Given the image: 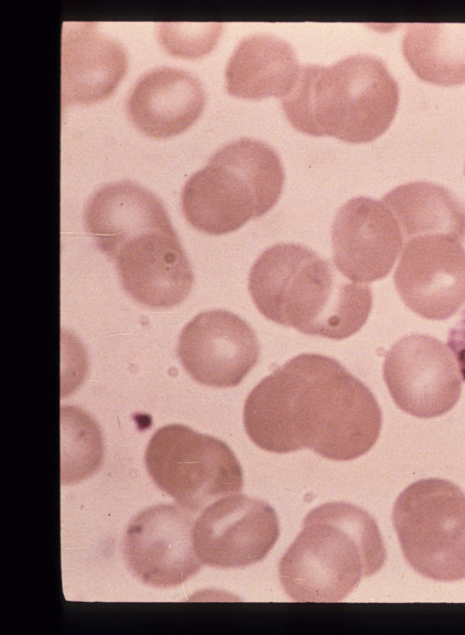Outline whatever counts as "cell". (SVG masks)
Here are the masks:
<instances>
[{"instance_id": "cell-1", "label": "cell", "mask_w": 465, "mask_h": 635, "mask_svg": "<svg viewBox=\"0 0 465 635\" xmlns=\"http://www.w3.org/2000/svg\"><path fill=\"white\" fill-rule=\"evenodd\" d=\"M244 424L262 450L289 453L307 448L325 459L349 461L375 445L382 416L370 389L339 362L305 353L249 392Z\"/></svg>"}, {"instance_id": "cell-2", "label": "cell", "mask_w": 465, "mask_h": 635, "mask_svg": "<svg viewBox=\"0 0 465 635\" xmlns=\"http://www.w3.org/2000/svg\"><path fill=\"white\" fill-rule=\"evenodd\" d=\"M248 290L266 319L336 341L357 333L372 306L369 286L352 282L313 250L291 243L275 244L258 257Z\"/></svg>"}, {"instance_id": "cell-3", "label": "cell", "mask_w": 465, "mask_h": 635, "mask_svg": "<svg viewBox=\"0 0 465 635\" xmlns=\"http://www.w3.org/2000/svg\"><path fill=\"white\" fill-rule=\"evenodd\" d=\"M385 560L376 520L358 506L331 502L306 515L279 562V579L294 601L339 602Z\"/></svg>"}, {"instance_id": "cell-4", "label": "cell", "mask_w": 465, "mask_h": 635, "mask_svg": "<svg viewBox=\"0 0 465 635\" xmlns=\"http://www.w3.org/2000/svg\"><path fill=\"white\" fill-rule=\"evenodd\" d=\"M399 87L386 64L355 54L337 63L303 65L292 90L282 98L290 123L311 136L350 143L369 142L390 127Z\"/></svg>"}, {"instance_id": "cell-5", "label": "cell", "mask_w": 465, "mask_h": 635, "mask_svg": "<svg viewBox=\"0 0 465 635\" xmlns=\"http://www.w3.org/2000/svg\"><path fill=\"white\" fill-rule=\"evenodd\" d=\"M284 172L267 143L241 138L220 147L185 183L181 204L188 224L209 235L234 232L278 202Z\"/></svg>"}, {"instance_id": "cell-6", "label": "cell", "mask_w": 465, "mask_h": 635, "mask_svg": "<svg viewBox=\"0 0 465 635\" xmlns=\"http://www.w3.org/2000/svg\"><path fill=\"white\" fill-rule=\"evenodd\" d=\"M392 523L407 562L434 581L465 579V494L441 478L409 485L397 498Z\"/></svg>"}, {"instance_id": "cell-7", "label": "cell", "mask_w": 465, "mask_h": 635, "mask_svg": "<svg viewBox=\"0 0 465 635\" xmlns=\"http://www.w3.org/2000/svg\"><path fill=\"white\" fill-rule=\"evenodd\" d=\"M144 460L155 485L194 514L242 488V470L230 448L184 424L156 430Z\"/></svg>"}, {"instance_id": "cell-8", "label": "cell", "mask_w": 465, "mask_h": 635, "mask_svg": "<svg viewBox=\"0 0 465 635\" xmlns=\"http://www.w3.org/2000/svg\"><path fill=\"white\" fill-rule=\"evenodd\" d=\"M383 379L396 406L423 419L448 412L462 391L451 353L426 334L403 336L391 346L383 362Z\"/></svg>"}, {"instance_id": "cell-9", "label": "cell", "mask_w": 465, "mask_h": 635, "mask_svg": "<svg viewBox=\"0 0 465 635\" xmlns=\"http://www.w3.org/2000/svg\"><path fill=\"white\" fill-rule=\"evenodd\" d=\"M193 514L177 505L160 504L132 519L125 535L123 555L140 581L169 589L199 571L202 561L194 547Z\"/></svg>"}, {"instance_id": "cell-10", "label": "cell", "mask_w": 465, "mask_h": 635, "mask_svg": "<svg viewBox=\"0 0 465 635\" xmlns=\"http://www.w3.org/2000/svg\"><path fill=\"white\" fill-rule=\"evenodd\" d=\"M280 535L274 509L245 495H233L207 506L193 528L198 559L218 569H238L260 562Z\"/></svg>"}, {"instance_id": "cell-11", "label": "cell", "mask_w": 465, "mask_h": 635, "mask_svg": "<svg viewBox=\"0 0 465 635\" xmlns=\"http://www.w3.org/2000/svg\"><path fill=\"white\" fill-rule=\"evenodd\" d=\"M403 303L428 320H446L465 304V249L448 235L407 239L393 275Z\"/></svg>"}, {"instance_id": "cell-12", "label": "cell", "mask_w": 465, "mask_h": 635, "mask_svg": "<svg viewBox=\"0 0 465 635\" xmlns=\"http://www.w3.org/2000/svg\"><path fill=\"white\" fill-rule=\"evenodd\" d=\"M177 356L197 383L217 388L235 387L256 366L260 345L252 327L226 310L197 314L182 330Z\"/></svg>"}, {"instance_id": "cell-13", "label": "cell", "mask_w": 465, "mask_h": 635, "mask_svg": "<svg viewBox=\"0 0 465 635\" xmlns=\"http://www.w3.org/2000/svg\"><path fill=\"white\" fill-rule=\"evenodd\" d=\"M403 234L382 202L357 196L337 212L332 227L333 261L354 282H372L388 276L402 248Z\"/></svg>"}, {"instance_id": "cell-14", "label": "cell", "mask_w": 465, "mask_h": 635, "mask_svg": "<svg viewBox=\"0 0 465 635\" xmlns=\"http://www.w3.org/2000/svg\"><path fill=\"white\" fill-rule=\"evenodd\" d=\"M110 259L125 291L142 305L170 309L192 291L193 271L173 226L131 238Z\"/></svg>"}, {"instance_id": "cell-15", "label": "cell", "mask_w": 465, "mask_h": 635, "mask_svg": "<svg viewBox=\"0 0 465 635\" xmlns=\"http://www.w3.org/2000/svg\"><path fill=\"white\" fill-rule=\"evenodd\" d=\"M61 52L63 105H89L110 97L127 72L123 46L94 22L64 23Z\"/></svg>"}, {"instance_id": "cell-16", "label": "cell", "mask_w": 465, "mask_h": 635, "mask_svg": "<svg viewBox=\"0 0 465 635\" xmlns=\"http://www.w3.org/2000/svg\"><path fill=\"white\" fill-rule=\"evenodd\" d=\"M205 93L197 77L173 67L144 73L133 86L127 112L143 133L164 139L188 129L201 116Z\"/></svg>"}, {"instance_id": "cell-17", "label": "cell", "mask_w": 465, "mask_h": 635, "mask_svg": "<svg viewBox=\"0 0 465 635\" xmlns=\"http://www.w3.org/2000/svg\"><path fill=\"white\" fill-rule=\"evenodd\" d=\"M85 225L109 258L122 244L142 233L172 227L161 201L131 181L99 187L87 202Z\"/></svg>"}, {"instance_id": "cell-18", "label": "cell", "mask_w": 465, "mask_h": 635, "mask_svg": "<svg viewBox=\"0 0 465 635\" xmlns=\"http://www.w3.org/2000/svg\"><path fill=\"white\" fill-rule=\"evenodd\" d=\"M301 67L292 46L271 34L244 37L225 71L229 95L245 99L284 98L294 87Z\"/></svg>"}, {"instance_id": "cell-19", "label": "cell", "mask_w": 465, "mask_h": 635, "mask_svg": "<svg viewBox=\"0 0 465 635\" xmlns=\"http://www.w3.org/2000/svg\"><path fill=\"white\" fill-rule=\"evenodd\" d=\"M382 202L396 216L407 239L423 235L465 238V206L441 185L410 182L388 192Z\"/></svg>"}, {"instance_id": "cell-20", "label": "cell", "mask_w": 465, "mask_h": 635, "mask_svg": "<svg viewBox=\"0 0 465 635\" xmlns=\"http://www.w3.org/2000/svg\"><path fill=\"white\" fill-rule=\"evenodd\" d=\"M402 53L414 74L440 86L465 84V23H413Z\"/></svg>"}, {"instance_id": "cell-21", "label": "cell", "mask_w": 465, "mask_h": 635, "mask_svg": "<svg viewBox=\"0 0 465 635\" xmlns=\"http://www.w3.org/2000/svg\"><path fill=\"white\" fill-rule=\"evenodd\" d=\"M223 25L218 22H162L159 41L172 55L197 58L215 47Z\"/></svg>"}, {"instance_id": "cell-22", "label": "cell", "mask_w": 465, "mask_h": 635, "mask_svg": "<svg viewBox=\"0 0 465 635\" xmlns=\"http://www.w3.org/2000/svg\"><path fill=\"white\" fill-rule=\"evenodd\" d=\"M447 346L453 353L459 374L465 381V310L458 322L448 332Z\"/></svg>"}, {"instance_id": "cell-23", "label": "cell", "mask_w": 465, "mask_h": 635, "mask_svg": "<svg viewBox=\"0 0 465 635\" xmlns=\"http://www.w3.org/2000/svg\"><path fill=\"white\" fill-rule=\"evenodd\" d=\"M464 172H465V170H464Z\"/></svg>"}]
</instances>
